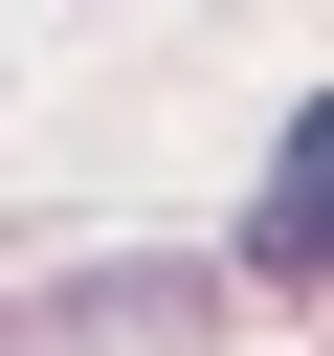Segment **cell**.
I'll return each instance as SVG.
<instances>
[{
  "mask_svg": "<svg viewBox=\"0 0 334 356\" xmlns=\"http://www.w3.org/2000/svg\"><path fill=\"white\" fill-rule=\"evenodd\" d=\"M312 245H334V111L289 134V178H267V222H245V267H312Z\"/></svg>",
  "mask_w": 334,
  "mask_h": 356,
  "instance_id": "1",
  "label": "cell"
}]
</instances>
